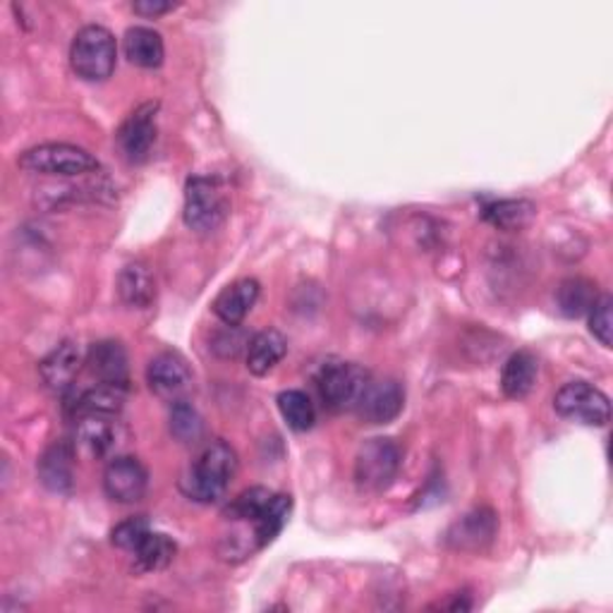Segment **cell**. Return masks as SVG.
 <instances>
[{
  "instance_id": "obj_1",
  "label": "cell",
  "mask_w": 613,
  "mask_h": 613,
  "mask_svg": "<svg viewBox=\"0 0 613 613\" xmlns=\"http://www.w3.org/2000/svg\"><path fill=\"white\" fill-rule=\"evenodd\" d=\"M238 473V453L226 441L206 443L197 461L180 479V489L188 499L214 503L224 499L230 479Z\"/></svg>"
},
{
  "instance_id": "obj_2",
  "label": "cell",
  "mask_w": 613,
  "mask_h": 613,
  "mask_svg": "<svg viewBox=\"0 0 613 613\" xmlns=\"http://www.w3.org/2000/svg\"><path fill=\"white\" fill-rule=\"evenodd\" d=\"M115 36L101 24H89V27L75 34L70 46V65L82 80L106 82L115 70Z\"/></svg>"
},
{
  "instance_id": "obj_3",
  "label": "cell",
  "mask_w": 613,
  "mask_h": 613,
  "mask_svg": "<svg viewBox=\"0 0 613 613\" xmlns=\"http://www.w3.org/2000/svg\"><path fill=\"white\" fill-rule=\"evenodd\" d=\"M18 166L27 173L80 178L99 171L97 156L75 145H38L20 154Z\"/></svg>"
},
{
  "instance_id": "obj_4",
  "label": "cell",
  "mask_w": 613,
  "mask_h": 613,
  "mask_svg": "<svg viewBox=\"0 0 613 613\" xmlns=\"http://www.w3.org/2000/svg\"><path fill=\"white\" fill-rule=\"evenodd\" d=\"M402 455L394 439H370L355 455V481L362 491L379 493L394 485Z\"/></svg>"
},
{
  "instance_id": "obj_5",
  "label": "cell",
  "mask_w": 613,
  "mask_h": 613,
  "mask_svg": "<svg viewBox=\"0 0 613 613\" xmlns=\"http://www.w3.org/2000/svg\"><path fill=\"white\" fill-rule=\"evenodd\" d=\"M372 376L364 372L355 362H326L319 376H317V388L323 400V406L333 412L343 410H355L357 400L362 396L364 386Z\"/></svg>"
},
{
  "instance_id": "obj_6",
  "label": "cell",
  "mask_w": 613,
  "mask_h": 613,
  "mask_svg": "<svg viewBox=\"0 0 613 613\" xmlns=\"http://www.w3.org/2000/svg\"><path fill=\"white\" fill-rule=\"evenodd\" d=\"M228 216V200L212 178H190L185 188V224L194 232H214Z\"/></svg>"
},
{
  "instance_id": "obj_7",
  "label": "cell",
  "mask_w": 613,
  "mask_h": 613,
  "mask_svg": "<svg viewBox=\"0 0 613 613\" xmlns=\"http://www.w3.org/2000/svg\"><path fill=\"white\" fill-rule=\"evenodd\" d=\"M556 412L564 420L584 427H606L611 420L609 396L587 382H570L554 398Z\"/></svg>"
},
{
  "instance_id": "obj_8",
  "label": "cell",
  "mask_w": 613,
  "mask_h": 613,
  "mask_svg": "<svg viewBox=\"0 0 613 613\" xmlns=\"http://www.w3.org/2000/svg\"><path fill=\"white\" fill-rule=\"evenodd\" d=\"M149 487L147 467L133 455H115L103 473V491L115 503H137Z\"/></svg>"
},
{
  "instance_id": "obj_9",
  "label": "cell",
  "mask_w": 613,
  "mask_h": 613,
  "mask_svg": "<svg viewBox=\"0 0 613 613\" xmlns=\"http://www.w3.org/2000/svg\"><path fill=\"white\" fill-rule=\"evenodd\" d=\"M156 115H159V103H141L117 129V145H121V151L129 163H141L149 159L156 145Z\"/></svg>"
},
{
  "instance_id": "obj_10",
  "label": "cell",
  "mask_w": 613,
  "mask_h": 613,
  "mask_svg": "<svg viewBox=\"0 0 613 613\" xmlns=\"http://www.w3.org/2000/svg\"><path fill=\"white\" fill-rule=\"evenodd\" d=\"M406 390L396 379H370L355 406L360 420L367 424H388L402 412Z\"/></svg>"
},
{
  "instance_id": "obj_11",
  "label": "cell",
  "mask_w": 613,
  "mask_h": 613,
  "mask_svg": "<svg viewBox=\"0 0 613 613\" xmlns=\"http://www.w3.org/2000/svg\"><path fill=\"white\" fill-rule=\"evenodd\" d=\"M147 384L159 398L168 402H178V400H185V396L190 394L192 372L188 367L185 357L168 350L149 362Z\"/></svg>"
},
{
  "instance_id": "obj_12",
  "label": "cell",
  "mask_w": 613,
  "mask_h": 613,
  "mask_svg": "<svg viewBox=\"0 0 613 613\" xmlns=\"http://www.w3.org/2000/svg\"><path fill=\"white\" fill-rule=\"evenodd\" d=\"M497 515L491 508H475L446 532V544L455 552H485L487 546L497 537Z\"/></svg>"
},
{
  "instance_id": "obj_13",
  "label": "cell",
  "mask_w": 613,
  "mask_h": 613,
  "mask_svg": "<svg viewBox=\"0 0 613 613\" xmlns=\"http://www.w3.org/2000/svg\"><path fill=\"white\" fill-rule=\"evenodd\" d=\"M121 443V427L113 417L89 415L80 417L75 429V446L91 458H103Z\"/></svg>"
},
{
  "instance_id": "obj_14",
  "label": "cell",
  "mask_w": 613,
  "mask_h": 613,
  "mask_svg": "<svg viewBox=\"0 0 613 613\" xmlns=\"http://www.w3.org/2000/svg\"><path fill=\"white\" fill-rule=\"evenodd\" d=\"M87 367L97 376L101 384L125 386L129 382V367H127V352L123 343L117 341H99L87 352Z\"/></svg>"
},
{
  "instance_id": "obj_15",
  "label": "cell",
  "mask_w": 613,
  "mask_h": 613,
  "mask_svg": "<svg viewBox=\"0 0 613 613\" xmlns=\"http://www.w3.org/2000/svg\"><path fill=\"white\" fill-rule=\"evenodd\" d=\"M38 479L48 491L70 493L75 487V451L70 443H54L38 461Z\"/></svg>"
},
{
  "instance_id": "obj_16",
  "label": "cell",
  "mask_w": 613,
  "mask_h": 613,
  "mask_svg": "<svg viewBox=\"0 0 613 613\" xmlns=\"http://www.w3.org/2000/svg\"><path fill=\"white\" fill-rule=\"evenodd\" d=\"M80 367H82V350L72 341H65L58 348L50 350L42 360V364H38V374H42V379L48 388L65 390L72 386Z\"/></svg>"
},
{
  "instance_id": "obj_17",
  "label": "cell",
  "mask_w": 613,
  "mask_h": 613,
  "mask_svg": "<svg viewBox=\"0 0 613 613\" xmlns=\"http://www.w3.org/2000/svg\"><path fill=\"white\" fill-rule=\"evenodd\" d=\"M257 297H259V283L254 279L235 281L232 285H228V288L220 291L218 297L214 299V315L228 326H238L252 311Z\"/></svg>"
},
{
  "instance_id": "obj_18",
  "label": "cell",
  "mask_w": 613,
  "mask_h": 613,
  "mask_svg": "<svg viewBox=\"0 0 613 613\" xmlns=\"http://www.w3.org/2000/svg\"><path fill=\"white\" fill-rule=\"evenodd\" d=\"M537 372H540V364L532 352H527V350L513 352V355L506 360L503 370H501L503 396L511 400L527 398L530 390L534 388V382H537Z\"/></svg>"
},
{
  "instance_id": "obj_19",
  "label": "cell",
  "mask_w": 613,
  "mask_h": 613,
  "mask_svg": "<svg viewBox=\"0 0 613 613\" xmlns=\"http://www.w3.org/2000/svg\"><path fill=\"white\" fill-rule=\"evenodd\" d=\"M288 352V341L276 329H264L250 338L247 345V370L254 376L269 374Z\"/></svg>"
},
{
  "instance_id": "obj_20",
  "label": "cell",
  "mask_w": 613,
  "mask_h": 613,
  "mask_svg": "<svg viewBox=\"0 0 613 613\" xmlns=\"http://www.w3.org/2000/svg\"><path fill=\"white\" fill-rule=\"evenodd\" d=\"M125 56L137 68L156 70L163 65L166 48L163 38L156 30L149 27H133L125 32Z\"/></svg>"
},
{
  "instance_id": "obj_21",
  "label": "cell",
  "mask_w": 613,
  "mask_h": 613,
  "mask_svg": "<svg viewBox=\"0 0 613 613\" xmlns=\"http://www.w3.org/2000/svg\"><path fill=\"white\" fill-rule=\"evenodd\" d=\"M127 388L125 386H113V384H97L94 388L82 390L80 396L72 402V412L77 417H89V415H103V417H115L125 408Z\"/></svg>"
},
{
  "instance_id": "obj_22",
  "label": "cell",
  "mask_w": 613,
  "mask_h": 613,
  "mask_svg": "<svg viewBox=\"0 0 613 613\" xmlns=\"http://www.w3.org/2000/svg\"><path fill=\"white\" fill-rule=\"evenodd\" d=\"M117 295L133 309H147L156 297V283L145 264H127L117 276Z\"/></svg>"
},
{
  "instance_id": "obj_23",
  "label": "cell",
  "mask_w": 613,
  "mask_h": 613,
  "mask_svg": "<svg viewBox=\"0 0 613 613\" xmlns=\"http://www.w3.org/2000/svg\"><path fill=\"white\" fill-rule=\"evenodd\" d=\"M291 511H293V499L288 497V493H273L269 506L262 511V515H259L252 523L254 542L259 549L279 537L285 523H288Z\"/></svg>"
},
{
  "instance_id": "obj_24",
  "label": "cell",
  "mask_w": 613,
  "mask_h": 613,
  "mask_svg": "<svg viewBox=\"0 0 613 613\" xmlns=\"http://www.w3.org/2000/svg\"><path fill=\"white\" fill-rule=\"evenodd\" d=\"M534 212H537V208L527 200H501L489 202L481 208V216L499 230H520L530 226Z\"/></svg>"
},
{
  "instance_id": "obj_25",
  "label": "cell",
  "mask_w": 613,
  "mask_h": 613,
  "mask_svg": "<svg viewBox=\"0 0 613 613\" xmlns=\"http://www.w3.org/2000/svg\"><path fill=\"white\" fill-rule=\"evenodd\" d=\"M599 299L597 285L587 279H568L558 288V309L568 319H578L587 315Z\"/></svg>"
},
{
  "instance_id": "obj_26",
  "label": "cell",
  "mask_w": 613,
  "mask_h": 613,
  "mask_svg": "<svg viewBox=\"0 0 613 613\" xmlns=\"http://www.w3.org/2000/svg\"><path fill=\"white\" fill-rule=\"evenodd\" d=\"M276 402L283 420L288 422L293 432H309V429L315 427L317 410H315V402L309 400L305 390H295V388L283 390Z\"/></svg>"
},
{
  "instance_id": "obj_27",
  "label": "cell",
  "mask_w": 613,
  "mask_h": 613,
  "mask_svg": "<svg viewBox=\"0 0 613 613\" xmlns=\"http://www.w3.org/2000/svg\"><path fill=\"white\" fill-rule=\"evenodd\" d=\"M175 556V542L161 532H149L147 540L137 546L135 558L139 570H161Z\"/></svg>"
},
{
  "instance_id": "obj_28",
  "label": "cell",
  "mask_w": 613,
  "mask_h": 613,
  "mask_svg": "<svg viewBox=\"0 0 613 613\" xmlns=\"http://www.w3.org/2000/svg\"><path fill=\"white\" fill-rule=\"evenodd\" d=\"M168 427L171 434L180 443H197L204 434V422L197 408L190 400H178L171 408V417H168Z\"/></svg>"
},
{
  "instance_id": "obj_29",
  "label": "cell",
  "mask_w": 613,
  "mask_h": 613,
  "mask_svg": "<svg viewBox=\"0 0 613 613\" xmlns=\"http://www.w3.org/2000/svg\"><path fill=\"white\" fill-rule=\"evenodd\" d=\"M271 497L273 493L264 487L247 489L226 508V518L235 520V523H254V520L262 515V511L269 506Z\"/></svg>"
},
{
  "instance_id": "obj_30",
  "label": "cell",
  "mask_w": 613,
  "mask_h": 613,
  "mask_svg": "<svg viewBox=\"0 0 613 613\" xmlns=\"http://www.w3.org/2000/svg\"><path fill=\"white\" fill-rule=\"evenodd\" d=\"M613 299L611 295H602L590 309V331L604 348H611L613 343Z\"/></svg>"
},
{
  "instance_id": "obj_31",
  "label": "cell",
  "mask_w": 613,
  "mask_h": 613,
  "mask_svg": "<svg viewBox=\"0 0 613 613\" xmlns=\"http://www.w3.org/2000/svg\"><path fill=\"white\" fill-rule=\"evenodd\" d=\"M149 532H151V527L145 518H129L111 532V542L117 546V549L135 554L137 546L147 540Z\"/></svg>"
},
{
  "instance_id": "obj_32",
  "label": "cell",
  "mask_w": 613,
  "mask_h": 613,
  "mask_svg": "<svg viewBox=\"0 0 613 613\" xmlns=\"http://www.w3.org/2000/svg\"><path fill=\"white\" fill-rule=\"evenodd\" d=\"M247 345H250V338L245 336L242 329H238V326H228L226 323V329L224 331H218L214 336V352L220 357H238L242 350H247Z\"/></svg>"
},
{
  "instance_id": "obj_33",
  "label": "cell",
  "mask_w": 613,
  "mask_h": 613,
  "mask_svg": "<svg viewBox=\"0 0 613 613\" xmlns=\"http://www.w3.org/2000/svg\"><path fill=\"white\" fill-rule=\"evenodd\" d=\"M175 8L178 3H171V0H137V3H133V10L141 18H159L166 12H173Z\"/></svg>"
}]
</instances>
